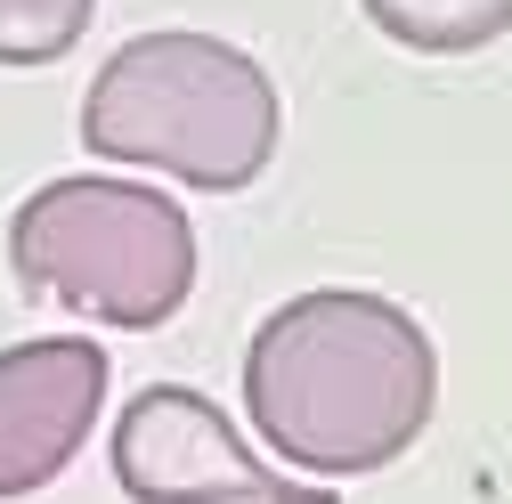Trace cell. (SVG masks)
I'll list each match as a JSON object with an SVG mask.
<instances>
[{"mask_svg":"<svg viewBox=\"0 0 512 504\" xmlns=\"http://www.w3.org/2000/svg\"><path fill=\"white\" fill-rule=\"evenodd\" d=\"M439 407V350L415 309L366 285H317L269 309L244 350V415L309 480L399 464Z\"/></svg>","mask_w":512,"mask_h":504,"instance_id":"1","label":"cell"},{"mask_svg":"<svg viewBox=\"0 0 512 504\" xmlns=\"http://www.w3.org/2000/svg\"><path fill=\"white\" fill-rule=\"evenodd\" d=\"M285 139V98L261 57L220 33H139L90 74L82 147L98 163L171 171L187 187L236 196L269 171Z\"/></svg>","mask_w":512,"mask_h":504,"instance_id":"2","label":"cell"},{"mask_svg":"<svg viewBox=\"0 0 512 504\" xmlns=\"http://www.w3.org/2000/svg\"><path fill=\"white\" fill-rule=\"evenodd\" d=\"M9 277L74 318L155 334L196 293V228L163 187L74 171L49 179L9 220Z\"/></svg>","mask_w":512,"mask_h":504,"instance_id":"3","label":"cell"},{"mask_svg":"<svg viewBox=\"0 0 512 504\" xmlns=\"http://www.w3.org/2000/svg\"><path fill=\"white\" fill-rule=\"evenodd\" d=\"M114 488L139 496V504H212V496H252V504H277V496H309L285 480V464H261L244 448V431L187 383H155L122 407L114 423Z\"/></svg>","mask_w":512,"mask_h":504,"instance_id":"4","label":"cell"},{"mask_svg":"<svg viewBox=\"0 0 512 504\" xmlns=\"http://www.w3.org/2000/svg\"><path fill=\"white\" fill-rule=\"evenodd\" d=\"M106 383L114 358L82 334H41L0 350V496H41L90 448Z\"/></svg>","mask_w":512,"mask_h":504,"instance_id":"5","label":"cell"},{"mask_svg":"<svg viewBox=\"0 0 512 504\" xmlns=\"http://www.w3.org/2000/svg\"><path fill=\"white\" fill-rule=\"evenodd\" d=\"M382 41L415 57H472L512 33V0H358Z\"/></svg>","mask_w":512,"mask_h":504,"instance_id":"6","label":"cell"},{"mask_svg":"<svg viewBox=\"0 0 512 504\" xmlns=\"http://www.w3.org/2000/svg\"><path fill=\"white\" fill-rule=\"evenodd\" d=\"M98 17V0H0V66H49Z\"/></svg>","mask_w":512,"mask_h":504,"instance_id":"7","label":"cell"}]
</instances>
